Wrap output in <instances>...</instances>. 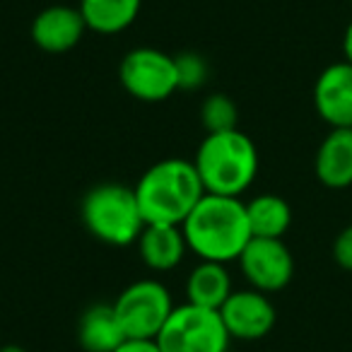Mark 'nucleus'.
Returning <instances> with one entry per match:
<instances>
[{"mask_svg":"<svg viewBox=\"0 0 352 352\" xmlns=\"http://www.w3.org/2000/svg\"><path fill=\"white\" fill-rule=\"evenodd\" d=\"M342 54H345L347 63H352V20L345 30V36H342Z\"/></svg>","mask_w":352,"mask_h":352,"instance_id":"4be33fe9","label":"nucleus"},{"mask_svg":"<svg viewBox=\"0 0 352 352\" xmlns=\"http://www.w3.org/2000/svg\"><path fill=\"white\" fill-rule=\"evenodd\" d=\"M239 268L249 285L258 292H280L294 275V258L283 239L251 236L239 256Z\"/></svg>","mask_w":352,"mask_h":352,"instance_id":"6e6552de","label":"nucleus"},{"mask_svg":"<svg viewBox=\"0 0 352 352\" xmlns=\"http://www.w3.org/2000/svg\"><path fill=\"white\" fill-rule=\"evenodd\" d=\"M225 352H234V350H225Z\"/></svg>","mask_w":352,"mask_h":352,"instance_id":"b1692460","label":"nucleus"},{"mask_svg":"<svg viewBox=\"0 0 352 352\" xmlns=\"http://www.w3.org/2000/svg\"><path fill=\"white\" fill-rule=\"evenodd\" d=\"M155 340L162 352H225L232 338L220 311L186 302L174 307Z\"/></svg>","mask_w":352,"mask_h":352,"instance_id":"39448f33","label":"nucleus"},{"mask_svg":"<svg viewBox=\"0 0 352 352\" xmlns=\"http://www.w3.org/2000/svg\"><path fill=\"white\" fill-rule=\"evenodd\" d=\"M246 215L254 236L263 239H283L292 225V208L285 198L275 193H261L246 203Z\"/></svg>","mask_w":352,"mask_h":352,"instance_id":"f3484780","label":"nucleus"},{"mask_svg":"<svg viewBox=\"0 0 352 352\" xmlns=\"http://www.w3.org/2000/svg\"><path fill=\"white\" fill-rule=\"evenodd\" d=\"M193 164L206 193L239 198L258 174V150L239 128L208 133L198 145Z\"/></svg>","mask_w":352,"mask_h":352,"instance_id":"7ed1b4c3","label":"nucleus"},{"mask_svg":"<svg viewBox=\"0 0 352 352\" xmlns=\"http://www.w3.org/2000/svg\"><path fill=\"white\" fill-rule=\"evenodd\" d=\"M171 311V294L157 280H138L128 285L113 302V314L126 340H155Z\"/></svg>","mask_w":352,"mask_h":352,"instance_id":"423d86ee","label":"nucleus"},{"mask_svg":"<svg viewBox=\"0 0 352 352\" xmlns=\"http://www.w3.org/2000/svg\"><path fill=\"white\" fill-rule=\"evenodd\" d=\"M121 85L133 99L140 102H164L179 89L176 60L157 49H133L123 56L118 68Z\"/></svg>","mask_w":352,"mask_h":352,"instance_id":"0eeeda50","label":"nucleus"},{"mask_svg":"<svg viewBox=\"0 0 352 352\" xmlns=\"http://www.w3.org/2000/svg\"><path fill=\"white\" fill-rule=\"evenodd\" d=\"M85 25L80 8L70 6H51L44 8L39 15L32 20V41L46 54H65L75 49L82 39Z\"/></svg>","mask_w":352,"mask_h":352,"instance_id":"9b49d317","label":"nucleus"},{"mask_svg":"<svg viewBox=\"0 0 352 352\" xmlns=\"http://www.w3.org/2000/svg\"><path fill=\"white\" fill-rule=\"evenodd\" d=\"M186 244L201 261L232 263L251 241L246 203L234 196L206 193L182 225Z\"/></svg>","mask_w":352,"mask_h":352,"instance_id":"f257e3e1","label":"nucleus"},{"mask_svg":"<svg viewBox=\"0 0 352 352\" xmlns=\"http://www.w3.org/2000/svg\"><path fill=\"white\" fill-rule=\"evenodd\" d=\"M142 0H80L87 30L97 34H118L138 20Z\"/></svg>","mask_w":352,"mask_h":352,"instance_id":"dca6fc26","label":"nucleus"},{"mask_svg":"<svg viewBox=\"0 0 352 352\" xmlns=\"http://www.w3.org/2000/svg\"><path fill=\"white\" fill-rule=\"evenodd\" d=\"M78 340L85 352H116L126 342L113 304H94L82 314L78 326Z\"/></svg>","mask_w":352,"mask_h":352,"instance_id":"4468645a","label":"nucleus"},{"mask_svg":"<svg viewBox=\"0 0 352 352\" xmlns=\"http://www.w3.org/2000/svg\"><path fill=\"white\" fill-rule=\"evenodd\" d=\"M0 352H27V350L20 345H0Z\"/></svg>","mask_w":352,"mask_h":352,"instance_id":"5701e85b","label":"nucleus"},{"mask_svg":"<svg viewBox=\"0 0 352 352\" xmlns=\"http://www.w3.org/2000/svg\"><path fill=\"white\" fill-rule=\"evenodd\" d=\"M236 118H239L236 104L232 102L227 94H212V97H208L201 107V121L208 133L234 131Z\"/></svg>","mask_w":352,"mask_h":352,"instance_id":"a211bd4d","label":"nucleus"},{"mask_svg":"<svg viewBox=\"0 0 352 352\" xmlns=\"http://www.w3.org/2000/svg\"><path fill=\"white\" fill-rule=\"evenodd\" d=\"M138 251L150 270H171L184 261L188 244L179 225H145L138 236Z\"/></svg>","mask_w":352,"mask_h":352,"instance_id":"ddd939ff","label":"nucleus"},{"mask_svg":"<svg viewBox=\"0 0 352 352\" xmlns=\"http://www.w3.org/2000/svg\"><path fill=\"white\" fill-rule=\"evenodd\" d=\"M350 3H352V0H350Z\"/></svg>","mask_w":352,"mask_h":352,"instance_id":"393cba45","label":"nucleus"},{"mask_svg":"<svg viewBox=\"0 0 352 352\" xmlns=\"http://www.w3.org/2000/svg\"><path fill=\"white\" fill-rule=\"evenodd\" d=\"M232 292H234L232 278L227 273L225 263H215V261H201L186 280L188 304H196V307L203 309L220 311V307L230 299Z\"/></svg>","mask_w":352,"mask_h":352,"instance_id":"2eb2a0df","label":"nucleus"},{"mask_svg":"<svg viewBox=\"0 0 352 352\" xmlns=\"http://www.w3.org/2000/svg\"><path fill=\"white\" fill-rule=\"evenodd\" d=\"M138 206L145 225H184L193 208L206 196L193 160L166 157L140 176L135 186Z\"/></svg>","mask_w":352,"mask_h":352,"instance_id":"f03ea898","label":"nucleus"},{"mask_svg":"<svg viewBox=\"0 0 352 352\" xmlns=\"http://www.w3.org/2000/svg\"><path fill=\"white\" fill-rule=\"evenodd\" d=\"M82 222L94 239L109 246H128L145 230L135 188L102 184L82 198Z\"/></svg>","mask_w":352,"mask_h":352,"instance_id":"20e7f679","label":"nucleus"},{"mask_svg":"<svg viewBox=\"0 0 352 352\" xmlns=\"http://www.w3.org/2000/svg\"><path fill=\"white\" fill-rule=\"evenodd\" d=\"M176 75H179V89H198L206 85L208 63L198 54H182L176 56Z\"/></svg>","mask_w":352,"mask_h":352,"instance_id":"6ab92c4d","label":"nucleus"},{"mask_svg":"<svg viewBox=\"0 0 352 352\" xmlns=\"http://www.w3.org/2000/svg\"><path fill=\"white\" fill-rule=\"evenodd\" d=\"M220 316L230 338L236 340H261L275 326V307L265 292L258 289H234L220 307Z\"/></svg>","mask_w":352,"mask_h":352,"instance_id":"1a4fd4ad","label":"nucleus"},{"mask_svg":"<svg viewBox=\"0 0 352 352\" xmlns=\"http://www.w3.org/2000/svg\"><path fill=\"white\" fill-rule=\"evenodd\" d=\"M314 166L323 186H352V128H331V133L318 145Z\"/></svg>","mask_w":352,"mask_h":352,"instance_id":"f8f14e48","label":"nucleus"},{"mask_svg":"<svg viewBox=\"0 0 352 352\" xmlns=\"http://www.w3.org/2000/svg\"><path fill=\"white\" fill-rule=\"evenodd\" d=\"M314 107L331 128H352V63L338 60L318 75Z\"/></svg>","mask_w":352,"mask_h":352,"instance_id":"9d476101","label":"nucleus"},{"mask_svg":"<svg viewBox=\"0 0 352 352\" xmlns=\"http://www.w3.org/2000/svg\"><path fill=\"white\" fill-rule=\"evenodd\" d=\"M333 258H336V263L342 270H350L352 273V225L345 227L336 236V241H333Z\"/></svg>","mask_w":352,"mask_h":352,"instance_id":"aec40b11","label":"nucleus"},{"mask_svg":"<svg viewBox=\"0 0 352 352\" xmlns=\"http://www.w3.org/2000/svg\"><path fill=\"white\" fill-rule=\"evenodd\" d=\"M116 352H162L157 340H126Z\"/></svg>","mask_w":352,"mask_h":352,"instance_id":"412c9836","label":"nucleus"}]
</instances>
